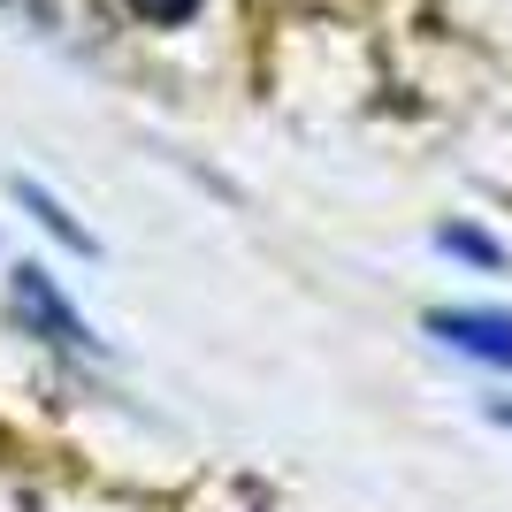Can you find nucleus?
Returning <instances> with one entry per match:
<instances>
[{
	"instance_id": "obj_5",
	"label": "nucleus",
	"mask_w": 512,
	"mask_h": 512,
	"mask_svg": "<svg viewBox=\"0 0 512 512\" xmlns=\"http://www.w3.org/2000/svg\"><path fill=\"white\" fill-rule=\"evenodd\" d=\"M436 245H444V253H459V260H482V268H505V253H497L482 230H444Z\"/></svg>"
},
{
	"instance_id": "obj_6",
	"label": "nucleus",
	"mask_w": 512,
	"mask_h": 512,
	"mask_svg": "<svg viewBox=\"0 0 512 512\" xmlns=\"http://www.w3.org/2000/svg\"><path fill=\"white\" fill-rule=\"evenodd\" d=\"M199 0H130V16H146V23H184Z\"/></svg>"
},
{
	"instance_id": "obj_3",
	"label": "nucleus",
	"mask_w": 512,
	"mask_h": 512,
	"mask_svg": "<svg viewBox=\"0 0 512 512\" xmlns=\"http://www.w3.org/2000/svg\"><path fill=\"white\" fill-rule=\"evenodd\" d=\"M0 16H23L31 31H46V39H69L85 46L107 31V8L100 0H0Z\"/></svg>"
},
{
	"instance_id": "obj_4",
	"label": "nucleus",
	"mask_w": 512,
	"mask_h": 512,
	"mask_svg": "<svg viewBox=\"0 0 512 512\" xmlns=\"http://www.w3.org/2000/svg\"><path fill=\"white\" fill-rule=\"evenodd\" d=\"M16 199H23V207H31V214H39V222H46V230H54V237H62L69 253H92V237H85V230H77V222H69V214H62V207H54V199H46V192H39V184H31V176H16Z\"/></svg>"
},
{
	"instance_id": "obj_2",
	"label": "nucleus",
	"mask_w": 512,
	"mask_h": 512,
	"mask_svg": "<svg viewBox=\"0 0 512 512\" xmlns=\"http://www.w3.org/2000/svg\"><path fill=\"white\" fill-rule=\"evenodd\" d=\"M428 337H444L451 352H467V360L512 375V314L505 306H436V314H428Z\"/></svg>"
},
{
	"instance_id": "obj_1",
	"label": "nucleus",
	"mask_w": 512,
	"mask_h": 512,
	"mask_svg": "<svg viewBox=\"0 0 512 512\" xmlns=\"http://www.w3.org/2000/svg\"><path fill=\"white\" fill-rule=\"evenodd\" d=\"M8 314H16L31 337H46L54 352H77V360H92V352H100V344H92V329H85V314H77V306L54 291V276H46V268H31V260H23V268H8Z\"/></svg>"
}]
</instances>
